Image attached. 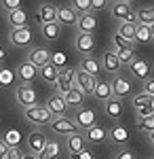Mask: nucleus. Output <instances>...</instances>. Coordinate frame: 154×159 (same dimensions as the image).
Listing matches in <instances>:
<instances>
[{
	"mask_svg": "<svg viewBox=\"0 0 154 159\" xmlns=\"http://www.w3.org/2000/svg\"><path fill=\"white\" fill-rule=\"evenodd\" d=\"M49 127H51V132H53L55 136H66V138L80 132V127L76 125V121L70 119V117H66V115H63V117H55Z\"/></svg>",
	"mask_w": 154,
	"mask_h": 159,
	"instance_id": "obj_1",
	"label": "nucleus"
},
{
	"mask_svg": "<svg viewBox=\"0 0 154 159\" xmlns=\"http://www.w3.org/2000/svg\"><path fill=\"white\" fill-rule=\"evenodd\" d=\"M24 117L30 123L38 125V127H42V125H51V121H53V115L47 110V106H38V104L30 106V108H24Z\"/></svg>",
	"mask_w": 154,
	"mask_h": 159,
	"instance_id": "obj_2",
	"label": "nucleus"
},
{
	"mask_svg": "<svg viewBox=\"0 0 154 159\" xmlns=\"http://www.w3.org/2000/svg\"><path fill=\"white\" fill-rule=\"evenodd\" d=\"M112 17L114 19H118V21H129V24H137V15L135 11L131 9V4L127 2H122V0H114V4H112Z\"/></svg>",
	"mask_w": 154,
	"mask_h": 159,
	"instance_id": "obj_3",
	"label": "nucleus"
},
{
	"mask_svg": "<svg viewBox=\"0 0 154 159\" xmlns=\"http://www.w3.org/2000/svg\"><path fill=\"white\" fill-rule=\"evenodd\" d=\"M95 85H97V79L95 76L83 72V70H76V76H74V87L76 89H80L84 96H93Z\"/></svg>",
	"mask_w": 154,
	"mask_h": 159,
	"instance_id": "obj_4",
	"label": "nucleus"
},
{
	"mask_svg": "<svg viewBox=\"0 0 154 159\" xmlns=\"http://www.w3.org/2000/svg\"><path fill=\"white\" fill-rule=\"evenodd\" d=\"M110 87H112V96L118 98V100H122V98H127V96L133 93V83H131L129 79L120 76V74H116V76L112 79Z\"/></svg>",
	"mask_w": 154,
	"mask_h": 159,
	"instance_id": "obj_5",
	"label": "nucleus"
},
{
	"mask_svg": "<svg viewBox=\"0 0 154 159\" xmlns=\"http://www.w3.org/2000/svg\"><path fill=\"white\" fill-rule=\"evenodd\" d=\"M74 121H76V125L80 127V129H89V127H93V125H97V112H95L93 108H76V115H74Z\"/></svg>",
	"mask_w": 154,
	"mask_h": 159,
	"instance_id": "obj_6",
	"label": "nucleus"
},
{
	"mask_svg": "<svg viewBox=\"0 0 154 159\" xmlns=\"http://www.w3.org/2000/svg\"><path fill=\"white\" fill-rule=\"evenodd\" d=\"M25 57H28L25 61H30L34 68H42V66L51 64V51L45 49V47H34L25 53Z\"/></svg>",
	"mask_w": 154,
	"mask_h": 159,
	"instance_id": "obj_7",
	"label": "nucleus"
},
{
	"mask_svg": "<svg viewBox=\"0 0 154 159\" xmlns=\"http://www.w3.org/2000/svg\"><path fill=\"white\" fill-rule=\"evenodd\" d=\"M129 72L133 79H137V81H148L150 79V74H152V68H150V64L142 57H135V60L129 64Z\"/></svg>",
	"mask_w": 154,
	"mask_h": 159,
	"instance_id": "obj_8",
	"label": "nucleus"
},
{
	"mask_svg": "<svg viewBox=\"0 0 154 159\" xmlns=\"http://www.w3.org/2000/svg\"><path fill=\"white\" fill-rule=\"evenodd\" d=\"M15 98H17V104L21 106V108H30V106H34L38 96H36L34 87L30 85H19L17 87V91H15Z\"/></svg>",
	"mask_w": 154,
	"mask_h": 159,
	"instance_id": "obj_9",
	"label": "nucleus"
},
{
	"mask_svg": "<svg viewBox=\"0 0 154 159\" xmlns=\"http://www.w3.org/2000/svg\"><path fill=\"white\" fill-rule=\"evenodd\" d=\"M74 76H76V70H72V68H61V70H59L57 83H55L59 96H66L72 87H74Z\"/></svg>",
	"mask_w": 154,
	"mask_h": 159,
	"instance_id": "obj_10",
	"label": "nucleus"
},
{
	"mask_svg": "<svg viewBox=\"0 0 154 159\" xmlns=\"http://www.w3.org/2000/svg\"><path fill=\"white\" fill-rule=\"evenodd\" d=\"M108 138L116 144V147H122L125 148V144L131 140V136H129V129L122 125V123H114L110 129H108Z\"/></svg>",
	"mask_w": 154,
	"mask_h": 159,
	"instance_id": "obj_11",
	"label": "nucleus"
},
{
	"mask_svg": "<svg viewBox=\"0 0 154 159\" xmlns=\"http://www.w3.org/2000/svg\"><path fill=\"white\" fill-rule=\"evenodd\" d=\"M32 38H34V34L30 28H17V30H11V34H9L13 47H28L32 43Z\"/></svg>",
	"mask_w": 154,
	"mask_h": 159,
	"instance_id": "obj_12",
	"label": "nucleus"
},
{
	"mask_svg": "<svg viewBox=\"0 0 154 159\" xmlns=\"http://www.w3.org/2000/svg\"><path fill=\"white\" fill-rule=\"evenodd\" d=\"M47 140H49V138L42 134L40 129L30 132V134H28V148H30V153L38 157V155H40V151H42V148H45V144H47Z\"/></svg>",
	"mask_w": 154,
	"mask_h": 159,
	"instance_id": "obj_13",
	"label": "nucleus"
},
{
	"mask_svg": "<svg viewBox=\"0 0 154 159\" xmlns=\"http://www.w3.org/2000/svg\"><path fill=\"white\" fill-rule=\"evenodd\" d=\"M76 28H78V34H95V30H97V17H95L93 13L78 15Z\"/></svg>",
	"mask_w": 154,
	"mask_h": 159,
	"instance_id": "obj_14",
	"label": "nucleus"
},
{
	"mask_svg": "<svg viewBox=\"0 0 154 159\" xmlns=\"http://www.w3.org/2000/svg\"><path fill=\"white\" fill-rule=\"evenodd\" d=\"M6 21L11 25V30H17V28H28V21H30V15L25 9H15V11L6 13Z\"/></svg>",
	"mask_w": 154,
	"mask_h": 159,
	"instance_id": "obj_15",
	"label": "nucleus"
},
{
	"mask_svg": "<svg viewBox=\"0 0 154 159\" xmlns=\"http://www.w3.org/2000/svg\"><path fill=\"white\" fill-rule=\"evenodd\" d=\"M36 76H38V68H34L30 61L19 64V68H17V79L21 81V85H32L36 81Z\"/></svg>",
	"mask_w": 154,
	"mask_h": 159,
	"instance_id": "obj_16",
	"label": "nucleus"
},
{
	"mask_svg": "<svg viewBox=\"0 0 154 159\" xmlns=\"http://www.w3.org/2000/svg\"><path fill=\"white\" fill-rule=\"evenodd\" d=\"M47 110L53 115V119L55 117H63L66 115V110H68V106H66V102H63V96H59V93H55V96H51V98L47 100Z\"/></svg>",
	"mask_w": 154,
	"mask_h": 159,
	"instance_id": "obj_17",
	"label": "nucleus"
},
{
	"mask_svg": "<svg viewBox=\"0 0 154 159\" xmlns=\"http://www.w3.org/2000/svg\"><path fill=\"white\" fill-rule=\"evenodd\" d=\"M87 148V140H84V134L83 132H78V134H72L66 138V151L70 153V155H76V153H80Z\"/></svg>",
	"mask_w": 154,
	"mask_h": 159,
	"instance_id": "obj_18",
	"label": "nucleus"
},
{
	"mask_svg": "<svg viewBox=\"0 0 154 159\" xmlns=\"http://www.w3.org/2000/svg\"><path fill=\"white\" fill-rule=\"evenodd\" d=\"M61 151H63V144H61L57 138H51V140H47L45 148L40 151L38 159H57L61 155Z\"/></svg>",
	"mask_w": 154,
	"mask_h": 159,
	"instance_id": "obj_19",
	"label": "nucleus"
},
{
	"mask_svg": "<svg viewBox=\"0 0 154 159\" xmlns=\"http://www.w3.org/2000/svg\"><path fill=\"white\" fill-rule=\"evenodd\" d=\"M99 64H101V68H104L106 72H110V74H116L120 70V66H122V64L118 61V57H116V53H114V51H104Z\"/></svg>",
	"mask_w": 154,
	"mask_h": 159,
	"instance_id": "obj_20",
	"label": "nucleus"
},
{
	"mask_svg": "<svg viewBox=\"0 0 154 159\" xmlns=\"http://www.w3.org/2000/svg\"><path fill=\"white\" fill-rule=\"evenodd\" d=\"M78 21V15L72 7H57V24L59 25H76Z\"/></svg>",
	"mask_w": 154,
	"mask_h": 159,
	"instance_id": "obj_21",
	"label": "nucleus"
},
{
	"mask_svg": "<svg viewBox=\"0 0 154 159\" xmlns=\"http://www.w3.org/2000/svg\"><path fill=\"white\" fill-rule=\"evenodd\" d=\"M122 110H125V104L118 98H110L108 102H104V112L108 119H120Z\"/></svg>",
	"mask_w": 154,
	"mask_h": 159,
	"instance_id": "obj_22",
	"label": "nucleus"
},
{
	"mask_svg": "<svg viewBox=\"0 0 154 159\" xmlns=\"http://www.w3.org/2000/svg\"><path fill=\"white\" fill-rule=\"evenodd\" d=\"M74 47L80 51V53L91 55L93 49H95V36H93V34H78L76 40H74Z\"/></svg>",
	"mask_w": 154,
	"mask_h": 159,
	"instance_id": "obj_23",
	"label": "nucleus"
},
{
	"mask_svg": "<svg viewBox=\"0 0 154 159\" xmlns=\"http://www.w3.org/2000/svg\"><path fill=\"white\" fill-rule=\"evenodd\" d=\"M38 19H40V25L45 24H53V21H57V7L55 4H40V9H38Z\"/></svg>",
	"mask_w": 154,
	"mask_h": 159,
	"instance_id": "obj_24",
	"label": "nucleus"
},
{
	"mask_svg": "<svg viewBox=\"0 0 154 159\" xmlns=\"http://www.w3.org/2000/svg\"><path fill=\"white\" fill-rule=\"evenodd\" d=\"M106 138H108V129L101 127V125H93V127H89V129L84 132V140L91 142V144H99V142H104Z\"/></svg>",
	"mask_w": 154,
	"mask_h": 159,
	"instance_id": "obj_25",
	"label": "nucleus"
},
{
	"mask_svg": "<svg viewBox=\"0 0 154 159\" xmlns=\"http://www.w3.org/2000/svg\"><path fill=\"white\" fill-rule=\"evenodd\" d=\"M80 70L91 74V76H97V74L101 72V64H99V60L95 55H84L83 60H80Z\"/></svg>",
	"mask_w": 154,
	"mask_h": 159,
	"instance_id": "obj_26",
	"label": "nucleus"
},
{
	"mask_svg": "<svg viewBox=\"0 0 154 159\" xmlns=\"http://www.w3.org/2000/svg\"><path fill=\"white\" fill-rule=\"evenodd\" d=\"M63 102H66V106L68 108H80L84 102V93L80 89H76V87H72L70 91L63 96Z\"/></svg>",
	"mask_w": 154,
	"mask_h": 159,
	"instance_id": "obj_27",
	"label": "nucleus"
},
{
	"mask_svg": "<svg viewBox=\"0 0 154 159\" xmlns=\"http://www.w3.org/2000/svg\"><path fill=\"white\" fill-rule=\"evenodd\" d=\"M38 76L45 81V83H57V76H59V68L57 66H53V61L47 64V66H42V68H38Z\"/></svg>",
	"mask_w": 154,
	"mask_h": 159,
	"instance_id": "obj_28",
	"label": "nucleus"
},
{
	"mask_svg": "<svg viewBox=\"0 0 154 159\" xmlns=\"http://www.w3.org/2000/svg\"><path fill=\"white\" fill-rule=\"evenodd\" d=\"M93 96L99 100V102H108L110 98H114V96H112V87H110V83H106V81H97Z\"/></svg>",
	"mask_w": 154,
	"mask_h": 159,
	"instance_id": "obj_29",
	"label": "nucleus"
},
{
	"mask_svg": "<svg viewBox=\"0 0 154 159\" xmlns=\"http://www.w3.org/2000/svg\"><path fill=\"white\" fill-rule=\"evenodd\" d=\"M135 25L137 24H129V21H120L118 24V30H116V34L122 36L127 43L133 45V40H135Z\"/></svg>",
	"mask_w": 154,
	"mask_h": 159,
	"instance_id": "obj_30",
	"label": "nucleus"
},
{
	"mask_svg": "<svg viewBox=\"0 0 154 159\" xmlns=\"http://www.w3.org/2000/svg\"><path fill=\"white\" fill-rule=\"evenodd\" d=\"M114 53H116V57H118L120 64H127V66H129L131 61L135 60V45H125V47L116 49Z\"/></svg>",
	"mask_w": 154,
	"mask_h": 159,
	"instance_id": "obj_31",
	"label": "nucleus"
},
{
	"mask_svg": "<svg viewBox=\"0 0 154 159\" xmlns=\"http://www.w3.org/2000/svg\"><path fill=\"white\" fill-rule=\"evenodd\" d=\"M40 30H42V36L47 38V40H57V38L61 36V25L57 24V21L40 25Z\"/></svg>",
	"mask_w": 154,
	"mask_h": 159,
	"instance_id": "obj_32",
	"label": "nucleus"
},
{
	"mask_svg": "<svg viewBox=\"0 0 154 159\" xmlns=\"http://www.w3.org/2000/svg\"><path fill=\"white\" fill-rule=\"evenodd\" d=\"M19 140H21V134H19V129H15V127L6 129L4 136H2V142H4L9 148H17L19 147Z\"/></svg>",
	"mask_w": 154,
	"mask_h": 159,
	"instance_id": "obj_33",
	"label": "nucleus"
},
{
	"mask_svg": "<svg viewBox=\"0 0 154 159\" xmlns=\"http://www.w3.org/2000/svg\"><path fill=\"white\" fill-rule=\"evenodd\" d=\"M150 40H152L150 25H142V24L135 25V40H133V43H142V45H146V43H150Z\"/></svg>",
	"mask_w": 154,
	"mask_h": 159,
	"instance_id": "obj_34",
	"label": "nucleus"
},
{
	"mask_svg": "<svg viewBox=\"0 0 154 159\" xmlns=\"http://www.w3.org/2000/svg\"><path fill=\"white\" fill-rule=\"evenodd\" d=\"M135 15H137V24H142V25H152L154 24V9L143 7V9H139Z\"/></svg>",
	"mask_w": 154,
	"mask_h": 159,
	"instance_id": "obj_35",
	"label": "nucleus"
},
{
	"mask_svg": "<svg viewBox=\"0 0 154 159\" xmlns=\"http://www.w3.org/2000/svg\"><path fill=\"white\" fill-rule=\"evenodd\" d=\"M137 129L146 132V134H154V115L146 117V119H137Z\"/></svg>",
	"mask_w": 154,
	"mask_h": 159,
	"instance_id": "obj_36",
	"label": "nucleus"
},
{
	"mask_svg": "<svg viewBox=\"0 0 154 159\" xmlns=\"http://www.w3.org/2000/svg\"><path fill=\"white\" fill-rule=\"evenodd\" d=\"M148 104H152V96H148L143 91L133 96V108H142V106H148Z\"/></svg>",
	"mask_w": 154,
	"mask_h": 159,
	"instance_id": "obj_37",
	"label": "nucleus"
},
{
	"mask_svg": "<svg viewBox=\"0 0 154 159\" xmlns=\"http://www.w3.org/2000/svg\"><path fill=\"white\" fill-rule=\"evenodd\" d=\"M74 2V11H80V15H84V13L91 11V0H72Z\"/></svg>",
	"mask_w": 154,
	"mask_h": 159,
	"instance_id": "obj_38",
	"label": "nucleus"
},
{
	"mask_svg": "<svg viewBox=\"0 0 154 159\" xmlns=\"http://www.w3.org/2000/svg\"><path fill=\"white\" fill-rule=\"evenodd\" d=\"M13 81H15V74H13V70L0 68V85H13Z\"/></svg>",
	"mask_w": 154,
	"mask_h": 159,
	"instance_id": "obj_39",
	"label": "nucleus"
},
{
	"mask_svg": "<svg viewBox=\"0 0 154 159\" xmlns=\"http://www.w3.org/2000/svg\"><path fill=\"white\" fill-rule=\"evenodd\" d=\"M135 115H137V119L152 117V115H154V106H152V104H148V106H142V108H135Z\"/></svg>",
	"mask_w": 154,
	"mask_h": 159,
	"instance_id": "obj_40",
	"label": "nucleus"
},
{
	"mask_svg": "<svg viewBox=\"0 0 154 159\" xmlns=\"http://www.w3.org/2000/svg\"><path fill=\"white\" fill-rule=\"evenodd\" d=\"M2 7L9 11H15V9H21V0H2Z\"/></svg>",
	"mask_w": 154,
	"mask_h": 159,
	"instance_id": "obj_41",
	"label": "nucleus"
},
{
	"mask_svg": "<svg viewBox=\"0 0 154 159\" xmlns=\"http://www.w3.org/2000/svg\"><path fill=\"white\" fill-rule=\"evenodd\" d=\"M70 159H95V153L91 148H84L80 153H76V155H70Z\"/></svg>",
	"mask_w": 154,
	"mask_h": 159,
	"instance_id": "obj_42",
	"label": "nucleus"
},
{
	"mask_svg": "<svg viewBox=\"0 0 154 159\" xmlns=\"http://www.w3.org/2000/svg\"><path fill=\"white\" fill-rule=\"evenodd\" d=\"M114 159H135V153H133L131 148H120Z\"/></svg>",
	"mask_w": 154,
	"mask_h": 159,
	"instance_id": "obj_43",
	"label": "nucleus"
},
{
	"mask_svg": "<svg viewBox=\"0 0 154 159\" xmlns=\"http://www.w3.org/2000/svg\"><path fill=\"white\" fill-rule=\"evenodd\" d=\"M143 93H148V96L154 98V76H150L148 81H143Z\"/></svg>",
	"mask_w": 154,
	"mask_h": 159,
	"instance_id": "obj_44",
	"label": "nucleus"
},
{
	"mask_svg": "<svg viewBox=\"0 0 154 159\" xmlns=\"http://www.w3.org/2000/svg\"><path fill=\"white\" fill-rule=\"evenodd\" d=\"M112 43H114V47H116V49L125 47V45H131V43H127V40H125L122 36H118V34H114V36H112Z\"/></svg>",
	"mask_w": 154,
	"mask_h": 159,
	"instance_id": "obj_45",
	"label": "nucleus"
},
{
	"mask_svg": "<svg viewBox=\"0 0 154 159\" xmlns=\"http://www.w3.org/2000/svg\"><path fill=\"white\" fill-rule=\"evenodd\" d=\"M21 151H19V147L17 148H9V153H6V159H21Z\"/></svg>",
	"mask_w": 154,
	"mask_h": 159,
	"instance_id": "obj_46",
	"label": "nucleus"
},
{
	"mask_svg": "<svg viewBox=\"0 0 154 159\" xmlns=\"http://www.w3.org/2000/svg\"><path fill=\"white\" fill-rule=\"evenodd\" d=\"M108 0H91V9H104Z\"/></svg>",
	"mask_w": 154,
	"mask_h": 159,
	"instance_id": "obj_47",
	"label": "nucleus"
},
{
	"mask_svg": "<svg viewBox=\"0 0 154 159\" xmlns=\"http://www.w3.org/2000/svg\"><path fill=\"white\" fill-rule=\"evenodd\" d=\"M6 153H9V147L2 142V138H0V159H6Z\"/></svg>",
	"mask_w": 154,
	"mask_h": 159,
	"instance_id": "obj_48",
	"label": "nucleus"
},
{
	"mask_svg": "<svg viewBox=\"0 0 154 159\" xmlns=\"http://www.w3.org/2000/svg\"><path fill=\"white\" fill-rule=\"evenodd\" d=\"M21 159H38V157H36V155H32V153H24V155H21Z\"/></svg>",
	"mask_w": 154,
	"mask_h": 159,
	"instance_id": "obj_49",
	"label": "nucleus"
},
{
	"mask_svg": "<svg viewBox=\"0 0 154 159\" xmlns=\"http://www.w3.org/2000/svg\"><path fill=\"white\" fill-rule=\"evenodd\" d=\"M4 57H6V51H4V47H2V45H0V60H4Z\"/></svg>",
	"mask_w": 154,
	"mask_h": 159,
	"instance_id": "obj_50",
	"label": "nucleus"
},
{
	"mask_svg": "<svg viewBox=\"0 0 154 159\" xmlns=\"http://www.w3.org/2000/svg\"><path fill=\"white\" fill-rule=\"evenodd\" d=\"M150 34H152V40H154V24L150 25Z\"/></svg>",
	"mask_w": 154,
	"mask_h": 159,
	"instance_id": "obj_51",
	"label": "nucleus"
},
{
	"mask_svg": "<svg viewBox=\"0 0 154 159\" xmlns=\"http://www.w3.org/2000/svg\"><path fill=\"white\" fill-rule=\"evenodd\" d=\"M150 136V142H152V147H154V134H148Z\"/></svg>",
	"mask_w": 154,
	"mask_h": 159,
	"instance_id": "obj_52",
	"label": "nucleus"
},
{
	"mask_svg": "<svg viewBox=\"0 0 154 159\" xmlns=\"http://www.w3.org/2000/svg\"><path fill=\"white\" fill-rule=\"evenodd\" d=\"M152 106H154V98H152Z\"/></svg>",
	"mask_w": 154,
	"mask_h": 159,
	"instance_id": "obj_53",
	"label": "nucleus"
}]
</instances>
